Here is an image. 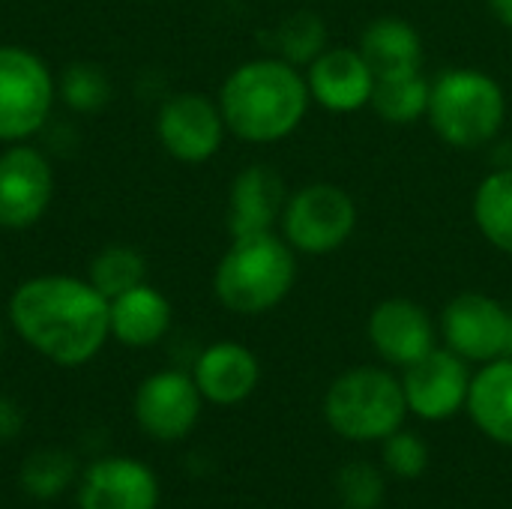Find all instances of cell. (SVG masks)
<instances>
[{
  "label": "cell",
  "instance_id": "cell-1",
  "mask_svg": "<svg viewBox=\"0 0 512 509\" xmlns=\"http://www.w3.org/2000/svg\"><path fill=\"white\" fill-rule=\"evenodd\" d=\"M12 330L57 366L90 363L111 336L108 297L87 279L45 273L21 282L9 297Z\"/></svg>",
  "mask_w": 512,
  "mask_h": 509
},
{
  "label": "cell",
  "instance_id": "cell-2",
  "mask_svg": "<svg viewBox=\"0 0 512 509\" xmlns=\"http://www.w3.org/2000/svg\"><path fill=\"white\" fill-rule=\"evenodd\" d=\"M216 102L231 135L249 144H276L300 129L312 96L300 66L267 54L231 69Z\"/></svg>",
  "mask_w": 512,
  "mask_h": 509
},
{
  "label": "cell",
  "instance_id": "cell-3",
  "mask_svg": "<svg viewBox=\"0 0 512 509\" xmlns=\"http://www.w3.org/2000/svg\"><path fill=\"white\" fill-rule=\"evenodd\" d=\"M297 285V252L279 231L231 237L213 270V294L234 315H264Z\"/></svg>",
  "mask_w": 512,
  "mask_h": 509
},
{
  "label": "cell",
  "instance_id": "cell-4",
  "mask_svg": "<svg viewBox=\"0 0 512 509\" xmlns=\"http://www.w3.org/2000/svg\"><path fill=\"white\" fill-rule=\"evenodd\" d=\"M426 120L447 147L480 150L489 147L507 123V93L486 69L453 66L432 81Z\"/></svg>",
  "mask_w": 512,
  "mask_h": 509
},
{
  "label": "cell",
  "instance_id": "cell-5",
  "mask_svg": "<svg viewBox=\"0 0 512 509\" xmlns=\"http://www.w3.org/2000/svg\"><path fill=\"white\" fill-rule=\"evenodd\" d=\"M405 417L408 402L402 378L384 366H354L342 372L324 396V420L345 441H384L402 429Z\"/></svg>",
  "mask_w": 512,
  "mask_h": 509
},
{
  "label": "cell",
  "instance_id": "cell-6",
  "mask_svg": "<svg viewBox=\"0 0 512 509\" xmlns=\"http://www.w3.org/2000/svg\"><path fill=\"white\" fill-rule=\"evenodd\" d=\"M357 201L336 183H309L288 192L279 234L297 255H333L357 231Z\"/></svg>",
  "mask_w": 512,
  "mask_h": 509
},
{
  "label": "cell",
  "instance_id": "cell-7",
  "mask_svg": "<svg viewBox=\"0 0 512 509\" xmlns=\"http://www.w3.org/2000/svg\"><path fill=\"white\" fill-rule=\"evenodd\" d=\"M57 81L48 63L21 45H0V144L36 135L54 108Z\"/></svg>",
  "mask_w": 512,
  "mask_h": 509
},
{
  "label": "cell",
  "instance_id": "cell-8",
  "mask_svg": "<svg viewBox=\"0 0 512 509\" xmlns=\"http://www.w3.org/2000/svg\"><path fill=\"white\" fill-rule=\"evenodd\" d=\"M225 117L219 102L207 93L183 90L168 96L156 114V138L165 153L186 165H201L222 150L225 141Z\"/></svg>",
  "mask_w": 512,
  "mask_h": 509
},
{
  "label": "cell",
  "instance_id": "cell-9",
  "mask_svg": "<svg viewBox=\"0 0 512 509\" xmlns=\"http://www.w3.org/2000/svg\"><path fill=\"white\" fill-rule=\"evenodd\" d=\"M510 309L483 291H462L441 312L444 348L468 363H492L507 354Z\"/></svg>",
  "mask_w": 512,
  "mask_h": 509
},
{
  "label": "cell",
  "instance_id": "cell-10",
  "mask_svg": "<svg viewBox=\"0 0 512 509\" xmlns=\"http://www.w3.org/2000/svg\"><path fill=\"white\" fill-rule=\"evenodd\" d=\"M474 372L468 360L450 348H432L423 360L402 369V390L408 414L426 423H444L468 405Z\"/></svg>",
  "mask_w": 512,
  "mask_h": 509
},
{
  "label": "cell",
  "instance_id": "cell-11",
  "mask_svg": "<svg viewBox=\"0 0 512 509\" xmlns=\"http://www.w3.org/2000/svg\"><path fill=\"white\" fill-rule=\"evenodd\" d=\"M54 195V171L42 150L18 141L0 153V228H33Z\"/></svg>",
  "mask_w": 512,
  "mask_h": 509
},
{
  "label": "cell",
  "instance_id": "cell-12",
  "mask_svg": "<svg viewBox=\"0 0 512 509\" xmlns=\"http://www.w3.org/2000/svg\"><path fill=\"white\" fill-rule=\"evenodd\" d=\"M201 390L192 375L180 369L153 372L141 381L132 411L135 423L156 441H180L186 438L201 417Z\"/></svg>",
  "mask_w": 512,
  "mask_h": 509
},
{
  "label": "cell",
  "instance_id": "cell-13",
  "mask_svg": "<svg viewBox=\"0 0 512 509\" xmlns=\"http://www.w3.org/2000/svg\"><path fill=\"white\" fill-rule=\"evenodd\" d=\"M366 336L375 354L396 369H408L411 363L423 360L438 339L435 321L417 300L408 297H387L381 300L366 321Z\"/></svg>",
  "mask_w": 512,
  "mask_h": 509
},
{
  "label": "cell",
  "instance_id": "cell-14",
  "mask_svg": "<svg viewBox=\"0 0 512 509\" xmlns=\"http://www.w3.org/2000/svg\"><path fill=\"white\" fill-rule=\"evenodd\" d=\"M306 84L312 102L324 111L357 114L372 102L375 72L363 60L357 45H327L306 66Z\"/></svg>",
  "mask_w": 512,
  "mask_h": 509
},
{
  "label": "cell",
  "instance_id": "cell-15",
  "mask_svg": "<svg viewBox=\"0 0 512 509\" xmlns=\"http://www.w3.org/2000/svg\"><path fill=\"white\" fill-rule=\"evenodd\" d=\"M159 480L156 474L126 456L93 462L78 486V509H156Z\"/></svg>",
  "mask_w": 512,
  "mask_h": 509
},
{
  "label": "cell",
  "instance_id": "cell-16",
  "mask_svg": "<svg viewBox=\"0 0 512 509\" xmlns=\"http://www.w3.org/2000/svg\"><path fill=\"white\" fill-rule=\"evenodd\" d=\"M285 201H288V186L273 165H261V162L246 165L231 180L228 213H225L228 234L249 237V234L276 231Z\"/></svg>",
  "mask_w": 512,
  "mask_h": 509
},
{
  "label": "cell",
  "instance_id": "cell-17",
  "mask_svg": "<svg viewBox=\"0 0 512 509\" xmlns=\"http://www.w3.org/2000/svg\"><path fill=\"white\" fill-rule=\"evenodd\" d=\"M192 378L204 402L231 408L255 393L261 381V363L240 342H213L198 354L192 366Z\"/></svg>",
  "mask_w": 512,
  "mask_h": 509
},
{
  "label": "cell",
  "instance_id": "cell-18",
  "mask_svg": "<svg viewBox=\"0 0 512 509\" xmlns=\"http://www.w3.org/2000/svg\"><path fill=\"white\" fill-rule=\"evenodd\" d=\"M357 48L375 72V81L423 72V36L399 15H381L369 21L357 39Z\"/></svg>",
  "mask_w": 512,
  "mask_h": 509
},
{
  "label": "cell",
  "instance_id": "cell-19",
  "mask_svg": "<svg viewBox=\"0 0 512 509\" xmlns=\"http://www.w3.org/2000/svg\"><path fill=\"white\" fill-rule=\"evenodd\" d=\"M108 321L120 345L150 348L171 330V303L159 288L141 282L108 300Z\"/></svg>",
  "mask_w": 512,
  "mask_h": 509
},
{
  "label": "cell",
  "instance_id": "cell-20",
  "mask_svg": "<svg viewBox=\"0 0 512 509\" xmlns=\"http://www.w3.org/2000/svg\"><path fill=\"white\" fill-rule=\"evenodd\" d=\"M465 408L486 438L512 447V357H498L474 372Z\"/></svg>",
  "mask_w": 512,
  "mask_h": 509
},
{
  "label": "cell",
  "instance_id": "cell-21",
  "mask_svg": "<svg viewBox=\"0 0 512 509\" xmlns=\"http://www.w3.org/2000/svg\"><path fill=\"white\" fill-rule=\"evenodd\" d=\"M474 225L483 240L512 255V168H492L474 189Z\"/></svg>",
  "mask_w": 512,
  "mask_h": 509
},
{
  "label": "cell",
  "instance_id": "cell-22",
  "mask_svg": "<svg viewBox=\"0 0 512 509\" xmlns=\"http://www.w3.org/2000/svg\"><path fill=\"white\" fill-rule=\"evenodd\" d=\"M429 93H432V81L423 72L402 75V78H381L375 81L369 108L390 126H411L429 114Z\"/></svg>",
  "mask_w": 512,
  "mask_h": 509
},
{
  "label": "cell",
  "instance_id": "cell-23",
  "mask_svg": "<svg viewBox=\"0 0 512 509\" xmlns=\"http://www.w3.org/2000/svg\"><path fill=\"white\" fill-rule=\"evenodd\" d=\"M144 276H147L144 255L132 246H123V243L105 246L102 252L93 255V261L87 267V282L108 300L141 285Z\"/></svg>",
  "mask_w": 512,
  "mask_h": 509
},
{
  "label": "cell",
  "instance_id": "cell-24",
  "mask_svg": "<svg viewBox=\"0 0 512 509\" xmlns=\"http://www.w3.org/2000/svg\"><path fill=\"white\" fill-rule=\"evenodd\" d=\"M270 42H273L276 57L303 69L327 48V24L318 12L303 9V12L288 15L279 27H273Z\"/></svg>",
  "mask_w": 512,
  "mask_h": 509
},
{
  "label": "cell",
  "instance_id": "cell-25",
  "mask_svg": "<svg viewBox=\"0 0 512 509\" xmlns=\"http://www.w3.org/2000/svg\"><path fill=\"white\" fill-rule=\"evenodd\" d=\"M75 477V462L63 450H39L21 465V489L33 501H54L66 492Z\"/></svg>",
  "mask_w": 512,
  "mask_h": 509
},
{
  "label": "cell",
  "instance_id": "cell-26",
  "mask_svg": "<svg viewBox=\"0 0 512 509\" xmlns=\"http://www.w3.org/2000/svg\"><path fill=\"white\" fill-rule=\"evenodd\" d=\"M57 93L72 111L90 114V111H99L108 105L111 78L105 75V69H99L93 63H72L63 69V75L57 81Z\"/></svg>",
  "mask_w": 512,
  "mask_h": 509
},
{
  "label": "cell",
  "instance_id": "cell-27",
  "mask_svg": "<svg viewBox=\"0 0 512 509\" xmlns=\"http://www.w3.org/2000/svg\"><path fill=\"white\" fill-rule=\"evenodd\" d=\"M336 489L345 509H378L384 501V474L378 465L357 459L348 462L339 477H336Z\"/></svg>",
  "mask_w": 512,
  "mask_h": 509
},
{
  "label": "cell",
  "instance_id": "cell-28",
  "mask_svg": "<svg viewBox=\"0 0 512 509\" xmlns=\"http://www.w3.org/2000/svg\"><path fill=\"white\" fill-rule=\"evenodd\" d=\"M381 465L399 480H417L429 468V444L417 432H393L381 441Z\"/></svg>",
  "mask_w": 512,
  "mask_h": 509
},
{
  "label": "cell",
  "instance_id": "cell-29",
  "mask_svg": "<svg viewBox=\"0 0 512 509\" xmlns=\"http://www.w3.org/2000/svg\"><path fill=\"white\" fill-rule=\"evenodd\" d=\"M21 429H24L21 408L9 396H0V441H12Z\"/></svg>",
  "mask_w": 512,
  "mask_h": 509
},
{
  "label": "cell",
  "instance_id": "cell-30",
  "mask_svg": "<svg viewBox=\"0 0 512 509\" xmlns=\"http://www.w3.org/2000/svg\"><path fill=\"white\" fill-rule=\"evenodd\" d=\"M489 147H492L495 168H512V141H501V144H498V138H495Z\"/></svg>",
  "mask_w": 512,
  "mask_h": 509
},
{
  "label": "cell",
  "instance_id": "cell-31",
  "mask_svg": "<svg viewBox=\"0 0 512 509\" xmlns=\"http://www.w3.org/2000/svg\"><path fill=\"white\" fill-rule=\"evenodd\" d=\"M486 3H489L492 15H495L507 30H512V0H486Z\"/></svg>",
  "mask_w": 512,
  "mask_h": 509
},
{
  "label": "cell",
  "instance_id": "cell-32",
  "mask_svg": "<svg viewBox=\"0 0 512 509\" xmlns=\"http://www.w3.org/2000/svg\"><path fill=\"white\" fill-rule=\"evenodd\" d=\"M504 357H512V309H510V333H507V354Z\"/></svg>",
  "mask_w": 512,
  "mask_h": 509
},
{
  "label": "cell",
  "instance_id": "cell-33",
  "mask_svg": "<svg viewBox=\"0 0 512 509\" xmlns=\"http://www.w3.org/2000/svg\"><path fill=\"white\" fill-rule=\"evenodd\" d=\"M342 509H345V507H342Z\"/></svg>",
  "mask_w": 512,
  "mask_h": 509
}]
</instances>
